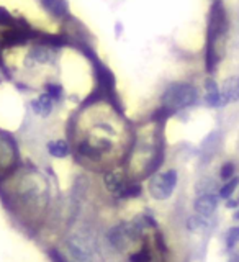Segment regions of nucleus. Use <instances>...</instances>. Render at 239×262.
I'll list each match as a JSON object with an SVG mask.
<instances>
[{
  "label": "nucleus",
  "instance_id": "nucleus-19",
  "mask_svg": "<svg viewBox=\"0 0 239 262\" xmlns=\"http://www.w3.org/2000/svg\"><path fill=\"white\" fill-rule=\"evenodd\" d=\"M46 94L53 98V100H59L62 95V87L59 84H48L46 85Z\"/></svg>",
  "mask_w": 239,
  "mask_h": 262
},
{
  "label": "nucleus",
  "instance_id": "nucleus-5",
  "mask_svg": "<svg viewBox=\"0 0 239 262\" xmlns=\"http://www.w3.org/2000/svg\"><path fill=\"white\" fill-rule=\"evenodd\" d=\"M139 233L141 231H139V228L136 225H118L110 231L108 239L117 249L125 251L128 246L133 244V241L139 236Z\"/></svg>",
  "mask_w": 239,
  "mask_h": 262
},
{
  "label": "nucleus",
  "instance_id": "nucleus-16",
  "mask_svg": "<svg viewBox=\"0 0 239 262\" xmlns=\"http://www.w3.org/2000/svg\"><path fill=\"white\" fill-rule=\"evenodd\" d=\"M207 226V221H205V216H192L188 218L187 221V228L190 229V231H202Z\"/></svg>",
  "mask_w": 239,
  "mask_h": 262
},
{
  "label": "nucleus",
  "instance_id": "nucleus-2",
  "mask_svg": "<svg viewBox=\"0 0 239 262\" xmlns=\"http://www.w3.org/2000/svg\"><path fill=\"white\" fill-rule=\"evenodd\" d=\"M199 100V92L192 84L176 82L170 84L162 95V108L166 113H174L187 106H192Z\"/></svg>",
  "mask_w": 239,
  "mask_h": 262
},
{
  "label": "nucleus",
  "instance_id": "nucleus-12",
  "mask_svg": "<svg viewBox=\"0 0 239 262\" xmlns=\"http://www.w3.org/2000/svg\"><path fill=\"white\" fill-rule=\"evenodd\" d=\"M53 105H54V100L48 94H41L38 98L31 102V108L36 115L39 117H48L49 113L53 112Z\"/></svg>",
  "mask_w": 239,
  "mask_h": 262
},
{
  "label": "nucleus",
  "instance_id": "nucleus-8",
  "mask_svg": "<svg viewBox=\"0 0 239 262\" xmlns=\"http://www.w3.org/2000/svg\"><path fill=\"white\" fill-rule=\"evenodd\" d=\"M205 103L208 106H221L223 98H221V89L218 87L216 80L208 77L205 80Z\"/></svg>",
  "mask_w": 239,
  "mask_h": 262
},
{
  "label": "nucleus",
  "instance_id": "nucleus-23",
  "mask_svg": "<svg viewBox=\"0 0 239 262\" xmlns=\"http://www.w3.org/2000/svg\"><path fill=\"white\" fill-rule=\"evenodd\" d=\"M237 203H239V200H237Z\"/></svg>",
  "mask_w": 239,
  "mask_h": 262
},
{
  "label": "nucleus",
  "instance_id": "nucleus-10",
  "mask_svg": "<svg viewBox=\"0 0 239 262\" xmlns=\"http://www.w3.org/2000/svg\"><path fill=\"white\" fill-rule=\"evenodd\" d=\"M105 187L108 188L112 193L121 195L123 192H125V188L128 187V182L120 172H106L105 174Z\"/></svg>",
  "mask_w": 239,
  "mask_h": 262
},
{
  "label": "nucleus",
  "instance_id": "nucleus-14",
  "mask_svg": "<svg viewBox=\"0 0 239 262\" xmlns=\"http://www.w3.org/2000/svg\"><path fill=\"white\" fill-rule=\"evenodd\" d=\"M239 185V177H231L229 180H226V184L220 188V196L225 200H229L231 199V195L234 193V190Z\"/></svg>",
  "mask_w": 239,
  "mask_h": 262
},
{
  "label": "nucleus",
  "instance_id": "nucleus-11",
  "mask_svg": "<svg viewBox=\"0 0 239 262\" xmlns=\"http://www.w3.org/2000/svg\"><path fill=\"white\" fill-rule=\"evenodd\" d=\"M41 5L45 7V10L56 16V18H64L69 13V4L68 0H41Z\"/></svg>",
  "mask_w": 239,
  "mask_h": 262
},
{
  "label": "nucleus",
  "instance_id": "nucleus-18",
  "mask_svg": "<svg viewBox=\"0 0 239 262\" xmlns=\"http://www.w3.org/2000/svg\"><path fill=\"white\" fill-rule=\"evenodd\" d=\"M237 243H239V226H234V228L229 229L228 234H226V244H228V248L231 249Z\"/></svg>",
  "mask_w": 239,
  "mask_h": 262
},
{
  "label": "nucleus",
  "instance_id": "nucleus-17",
  "mask_svg": "<svg viewBox=\"0 0 239 262\" xmlns=\"http://www.w3.org/2000/svg\"><path fill=\"white\" fill-rule=\"evenodd\" d=\"M0 27H15L13 16L4 7H0Z\"/></svg>",
  "mask_w": 239,
  "mask_h": 262
},
{
  "label": "nucleus",
  "instance_id": "nucleus-13",
  "mask_svg": "<svg viewBox=\"0 0 239 262\" xmlns=\"http://www.w3.org/2000/svg\"><path fill=\"white\" fill-rule=\"evenodd\" d=\"M48 152L54 156V158H66L69 154V144L64 139H57V141L48 143Z\"/></svg>",
  "mask_w": 239,
  "mask_h": 262
},
{
  "label": "nucleus",
  "instance_id": "nucleus-21",
  "mask_svg": "<svg viewBox=\"0 0 239 262\" xmlns=\"http://www.w3.org/2000/svg\"><path fill=\"white\" fill-rule=\"evenodd\" d=\"M234 220H239V210H237V211L234 213Z\"/></svg>",
  "mask_w": 239,
  "mask_h": 262
},
{
  "label": "nucleus",
  "instance_id": "nucleus-4",
  "mask_svg": "<svg viewBox=\"0 0 239 262\" xmlns=\"http://www.w3.org/2000/svg\"><path fill=\"white\" fill-rule=\"evenodd\" d=\"M66 254L69 262H94V249L82 236H72L66 243Z\"/></svg>",
  "mask_w": 239,
  "mask_h": 262
},
{
  "label": "nucleus",
  "instance_id": "nucleus-7",
  "mask_svg": "<svg viewBox=\"0 0 239 262\" xmlns=\"http://www.w3.org/2000/svg\"><path fill=\"white\" fill-rule=\"evenodd\" d=\"M221 98H223V105L239 100V76H233L223 82V85H221Z\"/></svg>",
  "mask_w": 239,
  "mask_h": 262
},
{
  "label": "nucleus",
  "instance_id": "nucleus-9",
  "mask_svg": "<svg viewBox=\"0 0 239 262\" xmlns=\"http://www.w3.org/2000/svg\"><path fill=\"white\" fill-rule=\"evenodd\" d=\"M15 161V146L7 136L0 135V170L12 166Z\"/></svg>",
  "mask_w": 239,
  "mask_h": 262
},
{
  "label": "nucleus",
  "instance_id": "nucleus-3",
  "mask_svg": "<svg viewBox=\"0 0 239 262\" xmlns=\"http://www.w3.org/2000/svg\"><path fill=\"white\" fill-rule=\"evenodd\" d=\"M177 185V172L174 169L158 172L149 180V193L156 200H166L172 195Z\"/></svg>",
  "mask_w": 239,
  "mask_h": 262
},
{
  "label": "nucleus",
  "instance_id": "nucleus-22",
  "mask_svg": "<svg viewBox=\"0 0 239 262\" xmlns=\"http://www.w3.org/2000/svg\"><path fill=\"white\" fill-rule=\"evenodd\" d=\"M229 262H239V259H231V260H229Z\"/></svg>",
  "mask_w": 239,
  "mask_h": 262
},
{
  "label": "nucleus",
  "instance_id": "nucleus-1",
  "mask_svg": "<svg viewBox=\"0 0 239 262\" xmlns=\"http://www.w3.org/2000/svg\"><path fill=\"white\" fill-rule=\"evenodd\" d=\"M228 38V16L221 0H213L207 30V71L213 72L223 59Z\"/></svg>",
  "mask_w": 239,
  "mask_h": 262
},
{
  "label": "nucleus",
  "instance_id": "nucleus-6",
  "mask_svg": "<svg viewBox=\"0 0 239 262\" xmlns=\"http://www.w3.org/2000/svg\"><path fill=\"white\" fill-rule=\"evenodd\" d=\"M195 210L199 215L208 218L215 213L216 207H218V196L213 193H202L199 199L195 200Z\"/></svg>",
  "mask_w": 239,
  "mask_h": 262
},
{
  "label": "nucleus",
  "instance_id": "nucleus-20",
  "mask_svg": "<svg viewBox=\"0 0 239 262\" xmlns=\"http://www.w3.org/2000/svg\"><path fill=\"white\" fill-rule=\"evenodd\" d=\"M234 174V164L233 162H226L223 167H221V172H220V176L223 180H229L233 177Z\"/></svg>",
  "mask_w": 239,
  "mask_h": 262
},
{
  "label": "nucleus",
  "instance_id": "nucleus-15",
  "mask_svg": "<svg viewBox=\"0 0 239 262\" xmlns=\"http://www.w3.org/2000/svg\"><path fill=\"white\" fill-rule=\"evenodd\" d=\"M151 260H153V254L147 246H144V248H141L129 257V262H151Z\"/></svg>",
  "mask_w": 239,
  "mask_h": 262
}]
</instances>
